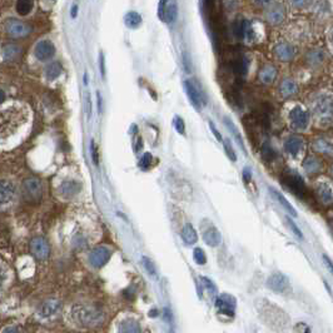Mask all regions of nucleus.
Listing matches in <instances>:
<instances>
[{"instance_id":"1","label":"nucleus","mask_w":333,"mask_h":333,"mask_svg":"<svg viewBox=\"0 0 333 333\" xmlns=\"http://www.w3.org/2000/svg\"><path fill=\"white\" fill-rule=\"evenodd\" d=\"M258 317L263 323L277 333H284L290 328V317L281 307L268 301L267 298H258L254 303Z\"/></svg>"},{"instance_id":"2","label":"nucleus","mask_w":333,"mask_h":333,"mask_svg":"<svg viewBox=\"0 0 333 333\" xmlns=\"http://www.w3.org/2000/svg\"><path fill=\"white\" fill-rule=\"evenodd\" d=\"M72 320L78 324V326L84 327V328H93L98 327L104 321V313L98 307L89 306V304L78 303L72 307L71 310Z\"/></svg>"},{"instance_id":"3","label":"nucleus","mask_w":333,"mask_h":333,"mask_svg":"<svg viewBox=\"0 0 333 333\" xmlns=\"http://www.w3.org/2000/svg\"><path fill=\"white\" fill-rule=\"evenodd\" d=\"M19 188L12 179H0V211H8L16 203Z\"/></svg>"},{"instance_id":"4","label":"nucleus","mask_w":333,"mask_h":333,"mask_svg":"<svg viewBox=\"0 0 333 333\" xmlns=\"http://www.w3.org/2000/svg\"><path fill=\"white\" fill-rule=\"evenodd\" d=\"M43 184L40 179L35 177L25 178L21 182L20 194L28 203H39L43 197Z\"/></svg>"},{"instance_id":"5","label":"nucleus","mask_w":333,"mask_h":333,"mask_svg":"<svg viewBox=\"0 0 333 333\" xmlns=\"http://www.w3.org/2000/svg\"><path fill=\"white\" fill-rule=\"evenodd\" d=\"M30 253L33 254L34 258L38 259V261H46L48 257L50 256V246L49 242L44 237H34L32 240H30Z\"/></svg>"},{"instance_id":"6","label":"nucleus","mask_w":333,"mask_h":333,"mask_svg":"<svg viewBox=\"0 0 333 333\" xmlns=\"http://www.w3.org/2000/svg\"><path fill=\"white\" fill-rule=\"evenodd\" d=\"M110 257V248H108L107 246H99V247H95L94 250L89 253L88 262L93 268H102L109 262Z\"/></svg>"},{"instance_id":"7","label":"nucleus","mask_w":333,"mask_h":333,"mask_svg":"<svg viewBox=\"0 0 333 333\" xmlns=\"http://www.w3.org/2000/svg\"><path fill=\"white\" fill-rule=\"evenodd\" d=\"M215 307L223 315L234 317L237 308V299L232 295H229V293H222V295L217 296V298H215Z\"/></svg>"},{"instance_id":"8","label":"nucleus","mask_w":333,"mask_h":333,"mask_svg":"<svg viewBox=\"0 0 333 333\" xmlns=\"http://www.w3.org/2000/svg\"><path fill=\"white\" fill-rule=\"evenodd\" d=\"M202 234L203 240L209 247H218L220 245V242H222V234H220L219 229L212 225V223L207 222L202 225Z\"/></svg>"},{"instance_id":"9","label":"nucleus","mask_w":333,"mask_h":333,"mask_svg":"<svg viewBox=\"0 0 333 333\" xmlns=\"http://www.w3.org/2000/svg\"><path fill=\"white\" fill-rule=\"evenodd\" d=\"M291 124L295 129L303 130L308 127L309 123V114L308 112L303 110L301 107H295L290 113Z\"/></svg>"},{"instance_id":"10","label":"nucleus","mask_w":333,"mask_h":333,"mask_svg":"<svg viewBox=\"0 0 333 333\" xmlns=\"http://www.w3.org/2000/svg\"><path fill=\"white\" fill-rule=\"evenodd\" d=\"M184 88H186V93L188 95L190 104L197 109L198 112H201L202 105L206 104V100L203 99L202 92L197 88V85H195L194 83L190 82V80H186V82H184Z\"/></svg>"},{"instance_id":"11","label":"nucleus","mask_w":333,"mask_h":333,"mask_svg":"<svg viewBox=\"0 0 333 333\" xmlns=\"http://www.w3.org/2000/svg\"><path fill=\"white\" fill-rule=\"evenodd\" d=\"M61 309V302L57 298H48L41 302L38 308V315L41 318H50L59 313Z\"/></svg>"},{"instance_id":"12","label":"nucleus","mask_w":333,"mask_h":333,"mask_svg":"<svg viewBox=\"0 0 333 333\" xmlns=\"http://www.w3.org/2000/svg\"><path fill=\"white\" fill-rule=\"evenodd\" d=\"M34 55L38 60L47 61L55 55V47L50 40H40L35 46Z\"/></svg>"},{"instance_id":"13","label":"nucleus","mask_w":333,"mask_h":333,"mask_svg":"<svg viewBox=\"0 0 333 333\" xmlns=\"http://www.w3.org/2000/svg\"><path fill=\"white\" fill-rule=\"evenodd\" d=\"M268 288L274 291V292L283 293L290 288V279L287 276L282 273H273L268 277L267 279Z\"/></svg>"},{"instance_id":"14","label":"nucleus","mask_w":333,"mask_h":333,"mask_svg":"<svg viewBox=\"0 0 333 333\" xmlns=\"http://www.w3.org/2000/svg\"><path fill=\"white\" fill-rule=\"evenodd\" d=\"M82 190V184L77 181H65L59 186L58 193L61 198L64 199H72V198L77 197Z\"/></svg>"},{"instance_id":"15","label":"nucleus","mask_w":333,"mask_h":333,"mask_svg":"<svg viewBox=\"0 0 333 333\" xmlns=\"http://www.w3.org/2000/svg\"><path fill=\"white\" fill-rule=\"evenodd\" d=\"M284 181H283V184L288 187V189L292 190L295 194H297L301 197L302 194L304 193V190H306V187H304V183H303V179H302L297 173H288V174L284 175Z\"/></svg>"},{"instance_id":"16","label":"nucleus","mask_w":333,"mask_h":333,"mask_svg":"<svg viewBox=\"0 0 333 333\" xmlns=\"http://www.w3.org/2000/svg\"><path fill=\"white\" fill-rule=\"evenodd\" d=\"M233 33L238 39H247V40H254V30L252 28V24L248 20L237 21L233 25Z\"/></svg>"},{"instance_id":"17","label":"nucleus","mask_w":333,"mask_h":333,"mask_svg":"<svg viewBox=\"0 0 333 333\" xmlns=\"http://www.w3.org/2000/svg\"><path fill=\"white\" fill-rule=\"evenodd\" d=\"M5 28L10 35L16 36V38H21V36L28 35L30 33V28L23 21L16 20V19H9L5 24Z\"/></svg>"},{"instance_id":"18","label":"nucleus","mask_w":333,"mask_h":333,"mask_svg":"<svg viewBox=\"0 0 333 333\" xmlns=\"http://www.w3.org/2000/svg\"><path fill=\"white\" fill-rule=\"evenodd\" d=\"M158 16L164 23H172L177 18V4L175 2H168L161 10H158Z\"/></svg>"},{"instance_id":"19","label":"nucleus","mask_w":333,"mask_h":333,"mask_svg":"<svg viewBox=\"0 0 333 333\" xmlns=\"http://www.w3.org/2000/svg\"><path fill=\"white\" fill-rule=\"evenodd\" d=\"M274 54H276V57L278 58L279 60H291L296 55V49L295 47H292L291 44L282 43L276 47Z\"/></svg>"},{"instance_id":"20","label":"nucleus","mask_w":333,"mask_h":333,"mask_svg":"<svg viewBox=\"0 0 333 333\" xmlns=\"http://www.w3.org/2000/svg\"><path fill=\"white\" fill-rule=\"evenodd\" d=\"M270 192H271V194H272V197L274 198V199H276L277 202H278L282 207H283L284 211L287 212V213L293 215V217H297V211H296V209L293 208L292 204L288 202V199L284 197L283 194H282V193H279L278 190H276L273 188H270Z\"/></svg>"},{"instance_id":"21","label":"nucleus","mask_w":333,"mask_h":333,"mask_svg":"<svg viewBox=\"0 0 333 333\" xmlns=\"http://www.w3.org/2000/svg\"><path fill=\"white\" fill-rule=\"evenodd\" d=\"M302 147H303V141L299 137H291L284 143L285 152L290 153L291 156H297Z\"/></svg>"},{"instance_id":"22","label":"nucleus","mask_w":333,"mask_h":333,"mask_svg":"<svg viewBox=\"0 0 333 333\" xmlns=\"http://www.w3.org/2000/svg\"><path fill=\"white\" fill-rule=\"evenodd\" d=\"M182 239H183V242L186 243L187 246H192L194 245V243H197L198 240V234L197 232H195L194 227L192 225H186L183 227V229H182Z\"/></svg>"},{"instance_id":"23","label":"nucleus","mask_w":333,"mask_h":333,"mask_svg":"<svg viewBox=\"0 0 333 333\" xmlns=\"http://www.w3.org/2000/svg\"><path fill=\"white\" fill-rule=\"evenodd\" d=\"M279 91H281V94L283 95L284 98L293 97L298 92L297 84H296L293 80L285 79L281 83V86H279Z\"/></svg>"},{"instance_id":"24","label":"nucleus","mask_w":333,"mask_h":333,"mask_svg":"<svg viewBox=\"0 0 333 333\" xmlns=\"http://www.w3.org/2000/svg\"><path fill=\"white\" fill-rule=\"evenodd\" d=\"M141 326L134 320H125L119 324V333H141Z\"/></svg>"},{"instance_id":"25","label":"nucleus","mask_w":333,"mask_h":333,"mask_svg":"<svg viewBox=\"0 0 333 333\" xmlns=\"http://www.w3.org/2000/svg\"><path fill=\"white\" fill-rule=\"evenodd\" d=\"M277 77V69L276 66L273 65H267L262 69L261 73H259V79L262 80L263 83L270 84L272 83Z\"/></svg>"},{"instance_id":"26","label":"nucleus","mask_w":333,"mask_h":333,"mask_svg":"<svg viewBox=\"0 0 333 333\" xmlns=\"http://www.w3.org/2000/svg\"><path fill=\"white\" fill-rule=\"evenodd\" d=\"M16 13L20 16H25L32 13L34 8V0H18L16 2Z\"/></svg>"},{"instance_id":"27","label":"nucleus","mask_w":333,"mask_h":333,"mask_svg":"<svg viewBox=\"0 0 333 333\" xmlns=\"http://www.w3.org/2000/svg\"><path fill=\"white\" fill-rule=\"evenodd\" d=\"M248 65H250V60H248L246 57H240V58H238L236 61H234L233 65L232 66H233V72L236 73L237 75L243 77V75L247 74Z\"/></svg>"},{"instance_id":"28","label":"nucleus","mask_w":333,"mask_h":333,"mask_svg":"<svg viewBox=\"0 0 333 333\" xmlns=\"http://www.w3.org/2000/svg\"><path fill=\"white\" fill-rule=\"evenodd\" d=\"M61 72H63V66H61V64L59 63V61H54V63L49 64L46 69L47 79H49V80L57 79V78L61 74Z\"/></svg>"},{"instance_id":"29","label":"nucleus","mask_w":333,"mask_h":333,"mask_svg":"<svg viewBox=\"0 0 333 333\" xmlns=\"http://www.w3.org/2000/svg\"><path fill=\"white\" fill-rule=\"evenodd\" d=\"M124 23L130 29H136V28H138L142 24L141 14H138L137 12L127 13L124 16Z\"/></svg>"},{"instance_id":"30","label":"nucleus","mask_w":333,"mask_h":333,"mask_svg":"<svg viewBox=\"0 0 333 333\" xmlns=\"http://www.w3.org/2000/svg\"><path fill=\"white\" fill-rule=\"evenodd\" d=\"M10 270L5 263L0 262V292L7 288V285L9 284L10 281Z\"/></svg>"},{"instance_id":"31","label":"nucleus","mask_w":333,"mask_h":333,"mask_svg":"<svg viewBox=\"0 0 333 333\" xmlns=\"http://www.w3.org/2000/svg\"><path fill=\"white\" fill-rule=\"evenodd\" d=\"M225 124L227 125V128H228L229 131H231V134H232V136H233V137H234V139H236V141H237L238 144H239V147H240V148H242V149H243V150H245V152H246V149H245V144H243V139H242V136H240V133H239V131H238V129H237V127H236V125H234V124H233V122H232V120H231V119H229V118H227V117H226V118H225Z\"/></svg>"},{"instance_id":"32","label":"nucleus","mask_w":333,"mask_h":333,"mask_svg":"<svg viewBox=\"0 0 333 333\" xmlns=\"http://www.w3.org/2000/svg\"><path fill=\"white\" fill-rule=\"evenodd\" d=\"M284 18V12L281 7H273L271 8V10L268 12V20L271 23L278 24L283 20Z\"/></svg>"},{"instance_id":"33","label":"nucleus","mask_w":333,"mask_h":333,"mask_svg":"<svg viewBox=\"0 0 333 333\" xmlns=\"http://www.w3.org/2000/svg\"><path fill=\"white\" fill-rule=\"evenodd\" d=\"M317 192L322 202L326 204L332 203V190L328 186H327V184H321V186L317 188Z\"/></svg>"},{"instance_id":"34","label":"nucleus","mask_w":333,"mask_h":333,"mask_svg":"<svg viewBox=\"0 0 333 333\" xmlns=\"http://www.w3.org/2000/svg\"><path fill=\"white\" fill-rule=\"evenodd\" d=\"M303 167L309 174H313V173H317L321 169V163L316 158H308L304 162Z\"/></svg>"},{"instance_id":"35","label":"nucleus","mask_w":333,"mask_h":333,"mask_svg":"<svg viewBox=\"0 0 333 333\" xmlns=\"http://www.w3.org/2000/svg\"><path fill=\"white\" fill-rule=\"evenodd\" d=\"M19 54V47L15 44H8L4 48V58L5 59H14Z\"/></svg>"},{"instance_id":"36","label":"nucleus","mask_w":333,"mask_h":333,"mask_svg":"<svg viewBox=\"0 0 333 333\" xmlns=\"http://www.w3.org/2000/svg\"><path fill=\"white\" fill-rule=\"evenodd\" d=\"M201 281H202L203 287L206 288V291L209 293V295L212 296V297H214V296H217V293H218L217 287H215L214 283L211 281V279L207 278V277H202V278H201Z\"/></svg>"},{"instance_id":"37","label":"nucleus","mask_w":333,"mask_h":333,"mask_svg":"<svg viewBox=\"0 0 333 333\" xmlns=\"http://www.w3.org/2000/svg\"><path fill=\"white\" fill-rule=\"evenodd\" d=\"M142 262H143V265H144L145 271H147V272L149 273V276L157 277L156 265H154V263H153L152 259L148 258V257H142Z\"/></svg>"},{"instance_id":"38","label":"nucleus","mask_w":333,"mask_h":333,"mask_svg":"<svg viewBox=\"0 0 333 333\" xmlns=\"http://www.w3.org/2000/svg\"><path fill=\"white\" fill-rule=\"evenodd\" d=\"M193 258H194L195 263L199 265H203L207 263L206 253H204V251L202 250V248H195L194 252H193Z\"/></svg>"},{"instance_id":"39","label":"nucleus","mask_w":333,"mask_h":333,"mask_svg":"<svg viewBox=\"0 0 333 333\" xmlns=\"http://www.w3.org/2000/svg\"><path fill=\"white\" fill-rule=\"evenodd\" d=\"M223 148H225V152H226L227 157H228V158L231 159L232 162H236L237 161V154H236V152H234L233 147H232L231 142H229L228 139H226V141L223 142Z\"/></svg>"},{"instance_id":"40","label":"nucleus","mask_w":333,"mask_h":333,"mask_svg":"<svg viewBox=\"0 0 333 333\" xmlns=\"http://www.w3.org/2000/svg\"><path fill=\"white\" fill-rule=\"evenodd\" d=\"M173 124H174V128L175 130L178 131L179 134H186V123H184V120L181 118L179 116H175L174 119H173Z\"/></svg>"},{"instance_id":"41","label":"nucleus","mask_w":333,"mask_h":333,"mask_svg":"<svg viewBox=\"0 0 333 333\" xmlns=\"http://www.w3.org/2000/svg\"><path fill=\"white\" fill-rule=\"evenodd\" d=\"M152 162H153L152 154H150V153H144V156H143L141 161H139V167H141L143 170H145L152 166Z\"/></svg>"},{"instance_id":"42","label":"nucleus","mask_w":333,"mask_h":333,"mask_svg":"<svg viewBox=\"0 0 333 333\" xmlns=\"http://www.w3.org/2000/svg\"><path fill=\"white\" fill-rule=\"evenodd\" d=\"M274 157H276V152L273 150V148L270 144L263 145V158L265 161H272V159H274Z\"/></svg>"},{"instance_id":"43","label":"nucleus","mask_w":333,"mask_h":333,"mask_svg":"<svg viewBox=\"0 0 333 333\" xmlns=\"http://www.w3.org/2000/svg\"><path fill=\"white\" fill-rule=\"evenodd\" d=\"M285 222H287V226L290 227V229L291 231L293 232V233L296 234V236H297L298 238H303V234H302V232H301V229L298 228L297 226L295 225V223H293V220L291 219V218H288V217H285Z\"/></svg>"},{"instance_id":"44","label":"nucleus","mask_w":333,"mask_h":333,"mask_svg":"<svg viewBox=\"0 0 333 333\" xmlns=\"http://www.w3.org/2000/svg\"><path fill=\"white\" fill-rule=\"evenodd\" d=\"M323 53L321 52V50H315V52H312L309 54V59L310 61H313V63H321L322 60H323Z\"/></svg>"},{"instance_id":"45","label":"nucleus","mask_w":333,"mask_h":333,"mask_svg":"<svg viewBox=\"0 0 333 333\" xmlns=\"http://www.w3.org/2000/svg\"><path fill=\"white\" fill-rule=\"evenodd\" d=\"M0 333H21L20 329H19L18 326H15V324H8V326H5L4 328L2 329V332Z\"/></svg>"},{"instance_id":"46","label":"nucleus","mask_w":333,"mask_h":333,"mask_svg":"<svg viewBox=\"0 0 333 333\" xmlns=\"http://www.w3.org/2000/svg\"><path fill=\"white\" fill-rule=\"evenodd\" d=\"M92 158H93L95 166H98V164H99V157H98V149L94 142H92Z\"/></svg>"},{"instance_id":"47","label":"nucleus","mask_w":333,"mask_h":333,"mask_svg":"<svg viewBox=\"0 0 333 333\" xmlns=\"http://www.w3.org/2000/svg\"><path fill=\"white\" fill-rule=\"evenodd\" d=\"M209 128H211L212 133L214 134L215 138H217V141L218 142H222V136H220V133H219V131H218L217 128H215V125L213 124V122H209Z\"/></svg>"},{"instance_id":"48","label":"nucleus","mask_w":333,"mask_h":333,"mask_svg":"<svg viewBox=\"0 0 333 333\" xmlns=\"http://www.w3.org/2000/svg\"><path fill=\"white\" fill-rule=\"evenodd\" d=\"M251 179H252V173H251L250 168H246V169L243 170V182L247 184V183H250Z\"/></svg>"},{"instance_id":"49","label":"nucleus","mask_w":333,"mask_h":333,"mask_svg":"<svg viewBox=\"0 0 333 333\" xmlns=\"http://www.w3.org/2000/svg\"><path fill=\"white\" fill-rule=\"evenodd\" d=\"M308 2L309 0H291L292 5H295V7H297V8L306 7V5L308 4Z\"/></svg>"},{"instance_id":"50","label":"nucleus","mask_w":333,"mask_h":333,"mask_svg":"<svg viewBox=\"0 0 333 333\" xmlns=\"http://www.w3.org/2000/svg\"><path fill=\"white\" fill-rule=\"evenodd\" d=\"M99 63H100V73H102V77L104 78L105 75V65H104V57H103V53H100L99 57Z\"/></svg>"},{"instance_id":"51","label":"nucleus","mask_w":333,"mask_h":333,"mask_svg":"<svg viewBox=\"0 0 333 333\" xmlns=\"http://www.w3.org/2000/svg\"><path fill=\"white\" fill-rule=\"evenodd\" d=\"M97 97H98V110H99V113H102V97H100V93H97Z\"/></svg>"},{"instance_id":"52","label":"nucleus","mask_w":333,"mask_h":333,"mask_svg":"<svg viewBox=\"0 0 333 333\" xmlns=\"http://www.w3.org/2000/svg\"><path fill=\"white\" fill-rule=\"evenodd\" d=\"M78 14V7L77 5H74V7L72 8V18H75Z\"/></svg>"},{"instance_id":"53","label":"nucleus","mask_w":333,"mask_h":333,"mask_svg":"<svg viewBox=\"0 0 333 333\" xmlns=\"http://www.w3.org/2000/svg\"><path fill=\"white\" fill-rule=\"evenodd\" d=\"M5 100V93H4V91H3V89H0V104H2L3 102H4Z\"/></svg>"},{"instance_id":"54","label":"nucleus","mask_w":333,"mask_h":333,"mask_svg":"<svg viewBox=\"0 0 333 333\" xmlns=\"http://www.w3.org/2000/svg\"><path fill=\"white\" fill-rule=\"evenodd\" d=\"M323 259H326V262H327V265H328V268L329 270H332V263L331 261H329V258L327 256H323Z\"/></svg>"},{"instance_id":"55","label":"nucleus","mask_w":333,"mask_h":333,"mask_svg":"<svg viewBox=\"0 0 333 333\" xmlns=\"http://www.w3.org/2000/svg\"><path fill=\"white\" fill-rule=\"evenodd\" d=\"M150 317H153V316H154V317H157V316H158V310H157V309H154V310H150Z\"/></svg>"},{"instance_id":"56","label":"nucleus","mask_w":333,"mask_h":333,"mask_svg":"<svg viewBox=\"0 0 333 333\" xmlns=\"http://www.w3.org/2000/svg\"><path fill=\"white\" fill-rule=\"evenodd\" d=\"M257 3H261V4H265V3H268L270 0H256Z\"/></svg>"}]
</instances>
